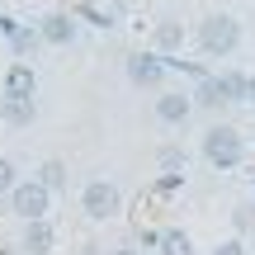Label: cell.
Segmentation results:
<instances>
[{
	"mask_svg": "<svg viewBox=\"0 0 255 255\" xmlns=\"http://www.w3.org/2000/svg\"><path fill=\"white\" fill-rule=\"evenodd\" d=\"M9 213H14L19 222H38L52 213V189H47L43 180H19L14 189H9Z\"/></svg>",
	"mask_w": 255,
	"mask_h": 255,
	"instance_id": "cell-3",
	"label": "cell"
},
{
	"mask_svg": "<svg viewBox=\"0 0 255 255\" xmlns=\"http://www.w3.org/2000/svg\"><path fill=\"white\" fill-rule=\"evenodd\" d=\"M38 38L52 43V47H71L76 43V19L71 14H47V19H38Z\"/></svg>",
	"mask_w": 255,
	"mask_h": 255,
	"instance_id": "cell-9",
	"label": "cell"
},
{
	"mask_svg": "<svg viewBox=\"0 0 255 255\" xmlns=\"http://www.w3.org/2000/svg\"><path fill=\"white\" fill-rule=\"evenodd\" d=\"M194 43L203 57H232L241 47V19L237 14H208L194 28Z\"/></svg>",
	"mask_w": 255,
	"mask_h": 255,
	"instance_id": "cell-1",
	"label": "cell"
},
{
	"mask_svg": "<svg viewBox=\"0 0 255 255\" xmlns=\"http://www.w3.org/2000/svg\"><path fill=\"white\" fill-rule=\"evenodd\" d=\"M246 85H251V76H241V71H222L218 76V90H222L227 104H246Z\"/></svg>",
	"mask_w": 255,
	"mask_h": 255,
	"instance_id": "cell-13",
	"label": "cell"
},
{
	"mask_svg": "<svg viewBox=\"0 0 255 255\" xmlns=\"http://www.w3.org/2000/svg\"><path fill=\"white\" fill-rule=\"evenodd\" d=\"M38 180H43L47 189L57 194V189L66 184V165H62V161H43V165H38Z\"/></svg>",
	"mask_w": 255,
	"mask_h": 255,
	"instance_id": "cell-15",
	"label": "cell"
},
{
	"mask_svg": "<svg viewBox=\"0 0 255 255\" xmlns=\"http://www.w3.org/2000/svg\"><path fill=\"white\" fill-rule=\"evenodd\" d=\"M156 251H161V255H199V251H194V237L184 227H165L161 237H156Z\"/></svg>",
	"mask_w": 255,
	"mask_h": 255,
	"instance_id": "cell-12",
	"label": "cell"
},
{
	"mask_svg": "<svg viewBox=\"0 0 255 255\" xmlns=\"http://www.w3.org/2000/svg\"><path fill=\"white\" fill-rule=\"evenodd\" d=\"M0 255H9V251H0Z\"/></svg>",
	"mask_w": 255,
	"mask_h": 255,
	"instance_id": "cell-21",
	"label": "cell"
},
{
	"mask_svg": "<svg viewBox=\"0 0 255 255\" xmlns=\"http://www.w3.org/2000/svg\"><path fill=\"white\" fill-rule=\"evenodd\" d=\"M189 114H194V95H184V90H161L156 95V119L165 128H184Z\"/></svg>",
	"mask_w": 255,
	"mask_h": 255,
	"instance_id": "cell-7",
	"label": "cell"
},
{
	"mask_svg": "<svg viewBox=\"0 0 255 255\" xmlns=\"http://www.w3.org/2000/svg\"><path fill=\"white\" fill-rule=\"evenodd\" d=\"M109 255H142V251H132V246H119V251H109Z\"/></svg>",
	"mask_w": 255,
	"mask_h": 255,
	"instance_id": "cell-20",
	"label": "cell"
},
{
	"mask_svg": "<svg viewBox=\"0 0 255 255\" xmlns=\"http://www.w3.org/2000/svg\"><path fill=\"white\" fill-rule=\"evenodd\" d=\"M213 255H246V246H241L237 237H227V241H218V246H213Z\"/></svg>",
	"mask_w": 255,
	"mask_h": 255,
	"instance_id": "cell-18",
	"label": "cell"
},
{
	"mask_svg": "<svg viewBox=\"0 0 255 255\" xmlns=\"http://www.w3.org/2000/svg\"><path fill=\"white\" fill-rule=\"evenodd\" d=\"M52 246H57V232H52V222H47V218L24 222V237H19V251H24V255H47Z\"/></svg>",
	"mask_w": 255,
	"mask_h": 255,
	"instance_id": "cell-8",
	"label": "cell"
},
{
	"mask_svg": "<svg viewBox=\"0 0 255 255\" xmlns=\"http://www.w3.org/2000/svg\"><path fill=\"white\" fill-rule=\"evenodd\" d=\"M203 161H208L213 170H237V165L246 161V137L232 123H213L208 132H203Z\"/></svg>",
	"mask_w": 255,
	"mask_h": 255,
	"instance_id": "cell-2",
	"label": "cell"
},
{
	"mask_svg": "<svg viewBox=\"0 0 255 255\" xmlns=\"http://www.w3.org/2000/svg\"><path fill=\"white\" fill-rule=\"evenodd\" d=\"M81 208H85V218H90V222H109V218H119V213H123V189L114 180H90L81 189Z\"/></svg>",
	"mask_w": 255,
	"mask_h": 255,
	"instance_id": "cell-4",
	"label": "cell"
},
{
	"mask_svg": "<svg viewBox=\"0 0 255 255\" xmlns=\"http://www.w3.org/2000/svg\"><path fill=\"white\" fill-rule=\"evenodd\" d=\"M184 38H189V33H184V24H180V19H161V24L151 28V52L175 57V52L184 47Z\"/></svg>",
	"mask_w": 255,
	"mask_h": 255,
	"instance_id": "cell-10",
	"label": "cell"
},
{
	"mask_svg": "<svg viewBox=\"0 0 255 255\" xmlns=\"http://www.w3.org/2000/svg\"><path fill=\"white\" fill-rule=\"evenodd\" d=\"M0 100H38V71L28 62H9L0 81Z\"/></svg>",
	"mask_w": 255,
	"mask_h": 255,
	"instance_id": "cell-5",
	"label": "cell"
},
{
	"mask_svg": "<svg viewBox=\"0 0 255 255\" xmlns=\"http://www.w3.org/2000/svg\"><path fill=\"white\" fill-rule=\"evenodd\" d=\"M194 104H203V109H222V90H218V76H199V85H194Z\"/></svg>",
	"mask_w": 255,
	"mask_h": 255,
	"instance_id": "cell-14",
	"label": "cell"
},
{
	"mask_svg": "<svg viewBox=\"0 0 255 255\" xmlns=\"http://www.w3.org/2000/svg\"><path fill=\"white\" fill-rule=\"evenodd\" d=\"M165 66L170 62H165L161 52H132L128 57V81L142 85V90H156V85L165 81Z\"/></svg>",
	"mask_w": 255,
	"mask_h": 255,
	"instance_id": "cell-6",
	"label": "cell"
},
{
	"mask_svg": "<svg viewBox=\"0 0 255 255\" xmlns=\"http://www.w3.org/2000/svg\"><path fill=\"white\" fill-rule=\"evenodd\" d=\"M19 184V170H14V161L9 156H0V199H9V189Z\"/></svg>",
	"mask_w": 255,
	"mask_h": 255,
	"instance_id": "cell-16",
	"label": "cell"
},
{
	"mask_svg": "<svg viewBox=\"0 0 255 255\" xmlns=\"http://www.w3.org/2000/svg\"><path fill=\"white\" fill-rule=\"evenodd\" d=\"M161 170H170V175L184 170V151H180V146H165V151H161Z\"/></svg>",
	"mask_w": 255,
	"mask_h": 255,
	"instance_id": "cell-17",
	"label": "cell"
},
{
	"mask_svg": "<svg viewBox=\"0 0 255 255\" xmlns=\"http://www.w3.org/2000/svg\"><path fill=\"white\" fill-rule=\"evenodd\" d=\"M0 119L9 128H28L38 119V100H0Z\"/></svg>",
	"mask_w": 255,
	"mask_h": 255,
	"instance_id": "cell-11",
	"label": "cell"
},
{
	"mask_svg": "<svg viewBox=\"0 0 255 255\" xmlns=\"http://www.w3.org/2000/svg\"><path fill=\"white\" fill-rule=\"evenodd\" d=\"M246 104L255 109V76H251V85H246Z\"/></svg>",
	"mask_w": 255,
	"mask_h": 255,
	"instance_id": "cell-19",
	"label": "cell"
}]
</instances>
